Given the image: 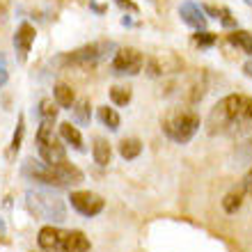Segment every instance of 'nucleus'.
<instances>
[{"instance_id":"obj_34","label":"nucleus","mask_w":252,"mask_h":252,"mask_svg":"<svg viewBox=\"0 0 252 252\" xmlns=\"http://www.w3.org/2000/svg\"><path fill=\"white\" fill-rule=\"evenodd\" d=\"M243 2H246V5H250V7H252V0H243Z\"/></svg>"},{"instance_id":"obj_17","label":"nucleus","mask_w":252,"mask_h":252,"mask_svg":"<svg viewBox=\"0 0 252 252\" xmlns=\"http://www.w3.org/2000/svg\"><path fill=\"white\" fill-rule=\"evenodd\" d=\"M227 41L229 44H234L236 48H241L243 53L252 55V32H248V30H232V32L227 34Z\"/></svg>"},{"instance_id":"obj_22","label":"nucleus","mask_w":252,"mask_h":252,"mask_svg":"<svg viewBox=\"0 0 252 252\" xmlns=\"http://www.w3.org/2000/svg\"><path fill=\"white\" fill-rule=\"evenodd\" d=\"M23 133H26V117L23 115H19V122H16V131H14L12 135V145H9V152L16 154L21 149V145H23Z\"/></svg>"},{"instance_id":"obj_15","label":"nucleus","mask_w":252,"mask_h":252,"mask_svg":"<svg viewBox=\"0 0 252 252\" xmlns=\"http://www.w3.org/2000/svg\"><path fill=\"white\" fill-rule=\"evenodd\" d=\"M90 108L92 106H90L87 99H78L71 106V117L78 126H90V122H92V110H90Z\"/></svg>"},{"instance_id":"obj_12","label":"nucleus","mask_w":252,"mask_h":252,"mask_svg":"<svg viewBox=\"0 0 252 252\" xmlns=\"http://www.w3.org/2000/svg\"><path fill=\"white\" fill-rule=\"evenodd\" d=\"M246 192H248V184H246V179H243L239 186L232 188V190L222 197V209H225V213H236L239 211L241 204H243V199H246Z\"/></svg>"},{"instance_id":"obj_13","label":"nucleus","mask_w":252,"mask_h":252,"mask_svg":"<svg viewBox=\"0 0 252 252\" xmlns=\"http://www.w3.org/2000/svg\"><path fill=\"white\" fill-rule=\"evenodd\" d=\"M60 138L64 140L66 145H71L73 149H78V152H85V145H83V135H80L78 126H73L71 122H62V124H60Z\"/></svg>"},{"instance_id":"obj_23","label":"nucleus","mask_w":252,"mask_h":252,"mask_svg":"<svg viewBox=\"0 0 252 252\" xmlns=\"http://www.w3.org/2000/svg\"><path fill=\"white\" fill-rule=\"evenodd\" d=\"M204 94H206V78L195 80L192 87H190V94H188V103H190V106L199 103V101L204 99Z\"/></svg>"},{"instance_id":"obj_26","label":"nucleus","mask_w":252,"mask_h":252,"mask_svg":"<svg viewBox=\"0 0 252 252\" xmlns=\"http://www.w3.org/2000/svg\"><path fill=\"white\" fill-rule=\"evenodd\" d=\"M115 5L122 7L124 12H131V14H138L140 12V7L133 2V0H115Z\"/></svg>"},{"instance_id":"obj_11","label":"nucleus","mask_w":252,"mask_h":252,"mask_svg":"<svg viewBox=\"0 0 252 252\" xmlns=\"http://www.w3.org/2000/svg\"><path fill=\"white\" fill-rule=\"evenodd\" d=\"M34 37H37V30L34 26L30 23H21L16 28V32H14V48H16V53H19L21 60H26L28 53H30V48L34 44Z\"/></svg>"},{"instance_id":"obj_10","label":"nucleus","mask_w":252,"mask_h":252,"mask_svg":"<svg viewBox=\"0 0 252 252\" xmlns=\"http://www.w3.org/2000/svg\"><path fill=\"white\" fill-rule=\"evenodd\" d=\"M179 16L188 28H192V30H206L209 16H206L204 9H202L197 2H190V0H188V2H181Z\"/></svg>"},{"instance_id":"obj_7","label":"nucleus","mask_w":252,"mask_h":252,"mask_svg":"<svg viewBox=\"0 0 252 252\" xmlns=\"http://www.w3.org/2000/svg\"><path fill=\"white\" fill-rule=\"evenodd\" d=\"M110 69L115 76H138L145 69V55L131 46L117 48V53L113 55V62H110Z\"/></svg>"},{"instance_id":"obj_21","label":"nucleus","mask_w":252,"mask_h":252,"mask_svg":"<svg viewBox=\"0 0 252 252\" xmlns=\"http://www.w3.org/2000/svg\"><path fill=\"white\" fill-rule=\"evenodd\" d=\"M192 41H195V46H199V48H211V46H216L218 34L209 32V30H195V34H192Z\"/></svg>"},{"instance_id":"obj_30","label":"nucleus","mask_w":252,"mask_h":252,"mask_svg":"<svg viewBox=\"0 0 252 252\" xmlns=\"http://www.w3.org/2000/svg\"><path fill=\"white\" fill-rule=\"evenodd\" d=\"M243 69H246V73H248V76H252V62H248V64L243 66Z\"/></svg>"},{"instance_id":"obj_2","label":"nucleus","mask_w":252,"mask_h":252,"mask_svg":"<svg viewBox=\"0 0 252 252\" xmlns=\"http://www.w3.org/2000/svg\"><path fill=\"white\" fill-rule=\"evenodd\" d=\"M37 243L44 252H90L92 243L78 229H60L55 225L41 227L37 234Z\"/></svg>"},{"instance_id":"obj_33","label":"nucleus","mask_w":252,"mask_h":252,"mask_svg":"<svg viewBox=\"0 0 252 252\" xmlns=\"http://www.w3.org/2000/svg\"><path fill=\"white\" fill-rule=\"evenodd\" d=\"M246 179H248V181H252V170H250V174H248V177H246Z\"/></svg>"},{"instance_id":"obj_1","label":"nucleus","mask_w":252,"mask_h":252,"mask_svg":"<svg viewBox=\"0 0 252 252\" xmlns=\"http://www.w3.org/2000/svg\"><path fill=\"white\" fill-rule=\"evenodd\" d=\"M209 135H229L239 138L252 131V96L227 94L211 108L206 117Z\"/></svg>"},{"instance_id":"obj_31","label":"nucleus","mask_w":252,"mask_h":252,"mask_svg":"<svg viewBox=\"0 0 252 252\" xmlns=\"http://www.w3.org/2000/svg\"><path fill=\"white\" fill-rule=\"evenodd\" d=\"M122 26L128 28V26H131V19H128V16H124V19H122Z\"/></svg>"},{"instance_id":"obj_6","label":"nucleus","mask_w":252,"mask_h":252,"mask_svg":"<svg viewBox=\"0 0 252 252\" xmlns=\"http://www.w3.org/2000/svg\"><path fill=\"white\" fill-rule=\"evenodd\" d=\"M53 122L55 120H41L39 131H37V152H39V158L48 165L66 160L64 147L60 145L58 135L53 133Z\"/></svg>"},{"instance_id":"obj_5","label":"nucleus","mask_w":252,"mask_h":252,"mask_svg":"<svg viewBox=\"0 0 252 252\" xmlns=\"http://www.w3.org/2000/svg\"><path fill=\"white\" fill-rule=\"evenodd\" d=\"M117 48L120 46L115 41H92V44H85V46L76 48V51H69V53L60 55L58 62L60 64H71V66H90L106 60L108 55H115Z\"/></svg>"},{"instance_id":"obj_32","label":"nucleus","mask_w":252,"mask_h":252,"mask_svg":"<svg viewBox=\"0 0 252 252\" xmlns=\"http://www.w3.org/2000/svg\"><path fill=\"white\" fill-rule=\"evenodd\" d=\"M246 145H248V152H250V154H252V138H250V140H248Z\"/></svg>"},{"instance_id":"obj_3","label":"nucleus","mask_w":252,"mask_h":252,"mask_svg":"<svg viewBox=\"0 0 252 252\" xmlns=\"http://www.w3.org/2000/svg\"><path fill=\"white\" fill-rule=\"evenodd\" d=\"M163 133L177 145H186L199 131V115L192 108H170L160 122Z\"/></svg>"},{"instance_id":"obj_28","label":"nucleus","mask_w":252,"mask_h":252,"mask_svg":"<svg viewBox=\"0 0 252 252\" xmlns=\"http://www.w3.org/2000/svg\"><path fill=\"white\" fill-rule=\"evenodd\" d=\"M7 80H9V76H7V71H5V69H0V87L5 85Z\"/></svg>"},{"instance_id":"obj_14","label":"nucleus","mask_w":252,"mask_h":252,"mask_svg":"<svg viewBox=\"0 0 252 252\" xmlns=\"http://www.w3.org/2000/svg\"><path fill=\"white\" fill-rule=\"evenodd\" d=\"M92 158H94V163H96V165H101V167H106L108 163H110V158H113V149H110V145H108V140L94 138Z\"/></svg>"},{"instance_id":"obj_29","label":"nucleus","mask_w":252,"mask_h":252,"mask_svg":"<svg viewBox=\"0 0 252 252\" xmlns=\"http://www.w3.org/2000/svg\"><path fill=\"white\" fill-rule=\"evenodd\" d=\"M5 232H7V227H5V220L0 218V239H2V236H5Z\"/></svg>"},{"instance_id":"obj_25","label":"nucleus","mask_w":252,"mask_h":252,"mask_svg":"<svg viewBox=\"0 0 252 252\" xmlns=\"http://www.w3.org/2000/svg\"><path fill=\"white\" fill-rule=\"evenodd\" d=\"M218 21L222 28H229V30H236V16L232 14L229 7H218Z\"/></svg>"},{"instance_id":"obj_8","label":"nucleus","mask_w":252,"mask_h":252,"mask_svg":"<svg viewBox=\"0 0 252 252\" xmlns=\"http://www.w3.org/2000/svg\"><path fill=\"white\" fill-rule=\"evenodd\" d=\"M181 69H184V62H181L179 55H174V53L152 55V58L145 62V73L149 78H163V76L177 73V71H181Z\"/></svg>"},{"instance_id":"obj_9","label":"nucleus","mask_w":252,"mask_h":252,"mask_svg":"<svg viewBox=\"0 0 252 252\" xmlns=\"http://www.w3.org/2000/svg\"><path fill=\"white\" fill-rule=\"evenodd\" d=\"M69 202H71L73 209H76L80 216H85V218L99 216V213L103 211V206H106V199L92 190H71Z\"/></svg>"},{"instance_id":"obj_19","label":"nucleus","mask_w":252,"mask_h":252,"mask_svg":"<svg viewBox=\"0 0 252 252\" xmlns=\"http://www.w3.org/2000/svg\"><path fill=\"white\" fill-rule=\"evenodd\" d=\"M96 117H99V122L103 126H108L110 131H120V115H117V110L115 108H108V106H101L99 110H96Z\"/></svg>"},{"instance_id":"obj_18","label":"nucleus","mask_w":252,"mask_h":252,"mask_svg":"<svg viewBox=\"0 0 252 252\" xmlns=\"http://www.w3.org/2000/svg\"><path fill=\"white\" fill-rule=\"evenodd\" d=\"M142 154V142L138 138H124L120 142V156L124 160H133Z\"/></svg>"},{"instance_id":"obj_16","label":"nucleus","mask_w":252,"mask_h":252,"mask_svg":"<svg viewBox=\"0 0 252 252\" xmlns=\"http://www.w3.org/2000/svg\"><path fill=\"white\" fill-rule=\"evenodd\" d=\"M53 96H55V103L60 108H69V110H71V106L76 103V92H73L71 85H66V83H58V85L53 87Z\"/></svg>"},{"instance_id":"obj_20","label":"nucleus","mask_w":252,"mask_h":252,"mask_svg":"<svg viewBox=\"0 0 252 252\" xmlns=\"http://www.w3.org/2000/svg\"><path fill=\"white\" fill-rule=\"evenodd\" d=\"M131 87L126 85H113L110 87V101H113L115 106H128L131 103Z\"/></svg>"},{"instance_id":"obj_27","label":"nucleus","mask_w":252,"mask_h":252,"mask_svg":"<svg viewBox=\"0 0 252 252\" xmlns=\"http://www.w3.org/2000/svg\"><path fill=\"white\" fill-rule=\"evenodd\" d=\"M90 7H92V9H94L96 14H103V12H106V7L99 5V2H94V0H90Z\"/></svg>"},{"instance_id":"obj_24","label":"nucleus","mask_w":252,"mask_h":252,"mask_svg":"<svg viewBox=\"0 0 252 252\" xmlns=\"http://www.w3.org/2000/svg\"><path fill=\"white\" fill-rule=\"evenodd\" d=\"M39 115H41V120H55V117H58V103H55L53 99H41Z\"/></svg>"},{"instance_id":"obj_4","label":"nucleus","mask_w":252,"mask_h":252,"mask_svg":"<svg viewBox=\"0 0 252 252\" xmlns=\"http://www.w3.org/2000/svg\"><path fill=\"white\" fill-rule=\"evenodd\" d=\"M26 204L30 213L37 218L48 220L51 225H60L66 220V204L64 199L53 190H44V188H34L26 192Z\"/></svg>"}]
</instances>
